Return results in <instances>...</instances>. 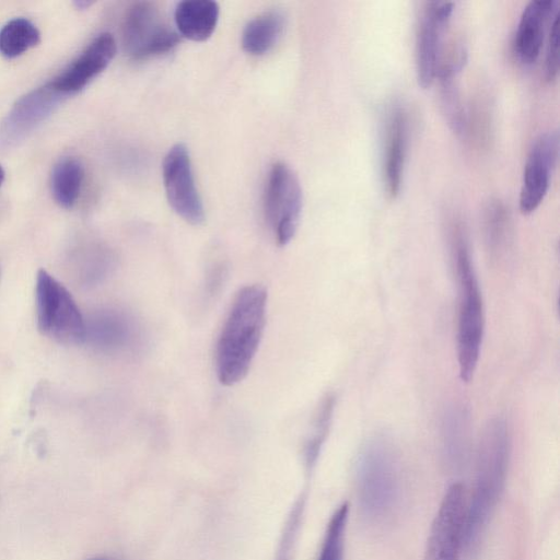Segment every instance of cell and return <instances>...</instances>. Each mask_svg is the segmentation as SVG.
Here are the masks:
<instances>
[{"label":"cell","mask_w":560,"mask_h":560,"mask_svg":"<svg viewBox=\"0 0 560 560\" xmlns=\"http://www.w3.org/2000/svg\"><path fill=\"white\" fill-rule=\"evenodd\" d=\"M511 451L506 422L491 420L480 439L476 478L471 498L466 505L463 552L471 559L482 540L504 488Z\"/></svg>","instance_id":"obj_1"},{"label":"cell","mask_w":560,"mask_h":560,"mask_svg":"<svg viewBox=\"0 0 560 560\" xmlns=\"http://www.w3.org/2000/svg\"><path fill=\"white\" fill-rule=\"evenodd\" d=\"M267 313V291L248 284L236 293L223 323L215 348L219 382L233 386L248 373L259 348Z\"/></svg>","instance_id":"obj_2"},{"label":"cell","mask_w":560,"mask_h":560,"mask_svg":"<svg viewBox=\"0 0 560 560\" xmlns=\"http://www.w3.org/2000/svg\"><path fill=\"white\" fill-rule=\"evenodd\" d=\"M454 252L458 282L457 362L459 377L467 383L472 378L480 357L483 303L467 240L460 229L454 234Z\"/></svg>","instance_id":"obj_3"},{"label":"cell","mask_w":560,"mask_h":560,"mask_svg":"<svg viewBox=\"0 0 560 560\" xmlns=\"http://www.w3.org/2000/svg\"><path fill=\"white\" fill-rule=\"evenodd\" d=\"M358 497L363 513L381 518L394 508L399 493V470L394 448L383 438L369 441L357 463Z\"/></svg>","instance_id":"obj_4"},{"label":"cell","mask_w":560,"mask_h":560,"mask_svg":"<svg viewBox=\"0 0 560 560\" xmlns=\"http://www.w3.org/2000/svg\"><path fill=\"white\" fill-rule=\"evenodd\" d=\"M35 306L44 336L66 346L85 342V317L68 289L45 269L36 275Z\"/></svg>","instance_id":"obj_5"},{"label":"cell","mask_w":560,"mask_h":560,"mask_svg":"<svg viewBox=\"0 0 560 560\" xmlns=\"http://www.w3.org/2000/svg\"><path fill=\"white\" fill-rule=\"evenodd\" d=\"M303 207L300 180L283 162L272 165L264 194L266 221L276 242L284 246L294 237Z\"/></svg>","instance_id":"obj_6"},{"label":"cell","mask_w":560,"mask_h":560,"mask_svg":"<svg viewBox=\"0 0 560 560\" xmlns=\"http://www.w3.org/2000/svg\"><path fill=\"white\" fill-rule=\"evenodd\" d=\"M179 42L176 31L166 24L151 2H137L126 13L122 45L133 60H143L172 50Z\"/></svg>","instance_id":"obj_7"},{"label":"cell","mask_w":560,"mask_h":560,"mask_svg":"<svg viewBox=\"0 0 560 560\" xmlns=\"http://www.w3.org/2000/svg\"><path fill=\"white\" fill-rule=\"evenodd\" d=\"M466 492L460 482L444 493L433 520L423 560H459L463 552Z\"/></svg>","instance_id":"obj_8"},{"label":"cell","mask_w":560,"mask_h":560,"mask_svg":"<svg viewBox=\"0 0 560 560\" xmlns=\"http://www.w3.org/2000/svg\"><path fill=\"white\" fill-rule=\"evenodd\" d=\"M454 11L450 1L425 2L416 36V72L419 86L434 82L441 63L444 36Z\"/></svg>","instance_id":"obj_9"},{"label":"cell","mask_w":560,"mask_h":560,"mask_svg":"<svg viewBox=\"0 0 560 560\" xmlns=\"http://www.w3.org/2000/svg\"><path fill=\"white\" fill-rule=\"evenodd\" d=\"M163 183L167 201L186 222L199 225L205 221V208L198 192L187 148L177 143L163 161Z\"/></svg>","instance_id":"obj_10"},{"label":"cell","mask_w":560,"mask_h":560,"mask_svg":"<svg viewBox=\"0 0 560 560\" xmlns=\"http://www.w3.org/2000/svg\"><path fill=\"white\" fill-rule=\"evenodd\" d=\"M559 155L557 130L541 132L533 141L524 164L518 206L523 214L533 213L544 201Z\"/></svg>","instance_id":"obj_11"},{"label":"cell","mask_w":560,"mask_h":560,"mask_svg":"<svg viewBox=\"0 0 560 560\" xmlns=\"http://www.w3.org/2000/svg\"><path fill=\"white\" fill-rule=\"evenodd\" d=\"M67 96L48 82L20 97L0 127V142L14 145L45 121Z\"/></svg>","instance_id":"obj_12"},{"label":"cell","mask_w":560,"mask_h":560,"mask_svg":"<svg viewBox=\"0 0 560 560\" xmlns=\"http://www.w3.org/2000/svg\"><path fill=\"white\" fill-rule=\"evenodd\" d=\"M116 40L109 33L97 35L85 49L49 83L68 96L84 89L102 73L116 54Z\"/></svg>","instance_id":"obj_13"},{"label":"cell","mask_w":560,"mask_h":560,"mask_svg":"<svg viewBox=\"0 0 560 560\" xmlns=\"http://www.w3.org/2000/svg\"><path fill=\"white\" fill-rule=\"evenodd\" d=\"M408 142V116L401 104H393L387 113L383 139V182L390 198L401 189Z\"/></svg>","instance_id":"obj_14"},{"label":"cell","mask_w":560,"mask_h":560,"mask_svg":"<svg viewBox=\"0 0 560 560\" xmlns=\"http://www.w3.org/2000/svg\"><path fill=\"white\" fill-rule=\"evenodd\" d=\"M559 1L532 0L523 9L514 37V52L524 65H533L541 48Z\"/></svg>","instance_id":"obj_15"},{"label":"cell","mask_w":560,"mask_h":560,"mask_svg":"<svg viewBox=\"0 0 560 560\" xmlns=\"http://www.w3.org/2000/svg\"><path fill=\"white\" fill-rule=\"evenodd\" d=\"M136 326L122 311L105 307L85 318V342L102 352L126 349L135 339Z\"/></svg>","instance_id":"obj_16"},{"label":"cell","mask_w":560,"mask_h":560,"mask_svg":"<svg viewBox=\"0 0 560 560\" xmlns=\"http://www.w3.org/2000/svg\"><path fill=\"white\" fill-rule=\"evenodd\" d=\"M220 9L211 0H185L176 5L174 20L180 35L195 42L209 38L219 21Z\"/></svg>","instance_id":"obj_17"},{"label":"cell","mask_w":560,"mask_h":560,"mask_svg":"<svg viewBox=\"0 0 560 560\" xmlns=\"http://www.w3.org/2000/svg\"><path fill=\"white\" fill-rule=\"evenodd\" d=\"M283 27L284 16L279 11H269L256 16L243 31V49L254 56L266 54L278 42Z\"/></svg>","instance_id":"obj_18"},{"label":"cell","mask_w":560,"mask_h":560,"mask_svg":"<svg viewBox=\"0 0 560 560\" xmlns=\"http://www.w3.org/2000/svg\"><path fill=\"white\" fill-rule=\"evenodd\" d=\"M84 170L81 162L73 156L60 159L50 176V189L55 201L65 209L72 208L81 194Z\"/></svg>","instance_id":"obj_19"},{"label":"cell","mask_w":560,"mask_h":560,"mask_svg":"<svg viewBox=\"0 0 560 560\" xmlns=\"http://www.w3.org/2000/svg\"><path fill=\"white\" fill-rule=\"evenodd\" d=\"M39 42L38 28L25 18L12 19L0 30V54L8 59L23 55Z\"/></svg>","instance_id":"obj_20"},{"label":"cell","mask_w":560,"mask_h":560,"mask_svg":"<svg viewBox=\"0 0 560 560\" xmlns=\"http://www.w3.org/2000/svg\"><path fill=\"white\" fill-rule=\"evenodd\" d=\"M335 400L332 394H326L316 410L311 434L303 447V462L307 472L314 469L329 432Z\"/></svg>","instance_id":"obj_21"},{"label":"cell","mask_w":560,"mask_h":560,"mask_svg":"<svg viewBox=\"0 0 560 560\" xmlns=\"http://www.w3.org/2000/svg\"><path fill=\"white\" fill-rule=\"evenodd\" d=\"M307 503V492L302 491L293 502L282 526L273 560H294L300 532Z\"/></svg>","instance_id":"obj_22"},{"label":"cell","mask_w":560,"mask_h":560,"mask_svg":"<svg viewBox=\"0 0 560 560\" xmlns=\"http://www.w3.org/2000/svg\"><path fill=\"white\" fill-rule=\"evenodd\" d=\"M348 515L347 502L340 504L331 514L317 560H343Z\"/></svg>","instance_id":"obj_23"},{"label":"cell","mask_w":560,"mask_h":560,"mask_svg":"<svg viewBox=\"0 0 560 560\" xmlns=\"http://www.w3.org/2000/svg\"><path fill=\"white\" fill-rule=\"evenodd\" d=\"M547 34L548 37L545 54V74L548 81H552L558 77L559 73V11L553 15Z\"/></svg>","instance_id":"obj_24"},{"label":"cell","mask_w":560,"mask_h":560,"mask_svg":"<svg viewBox=\"0 0 560 560\" xmlns=\"http://www.w3.org/2000/svg\"><path fill=\"white\" fill-rule=\"evenodd\" d=\"M506 212L500 203H493L487 215V237L492 250L501 248L506 235Z\"/></svg>","instance_id":"obj_25"},{"label":"cell","mask_w":560,"mask_h":560,"mask_svg":"<svg viewBox=\"0 0 560 560\" xmlns=\"http://www.w3.org/2000/svg\"><path fill=\"white\" fill-rule=\"evenodd\" d=\"M75 4L79 7V8H86L91 4V2H83V1H77Z\"/></svg>","instance_id":"obj_26"},{"label":"cell","mask_w":560,"mask_h":560,"mask_svg":"<svg viewBox=\"0 0 560 560\" xmlns=\"http://www.w3.org/2000/svg\"><path fill=\"white\" fill-rule=\"evenodd\" d=\"M3 180H4V170L0 165V186L2 185Z\"/></svg>","instance_id":"obj_27"},{"label":"cell","mask_w":560,"mask_h":560,"mask_svg":"<svg viewBox=\"0 0 560 560\" xmlns=\"http://www.w3.org/2000/svg\"><path fill=\"white\" fill-rule=\"evenodd\" d=\"M89 560H110V559H108L106 557H94V558H91Z\"/></svg>","instance_id":"obj_28"}]
</instances>
